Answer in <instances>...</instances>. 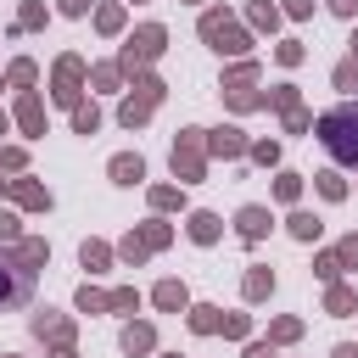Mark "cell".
Returning a JSON list of instances; mask_svg holds the SVG:
<instances>
[{"label": "cell", "mask_w": 358, "mask_h": 358, "mask_svg": "<svg viewBox=\"0 0 358 358\" xmlns=\"http://www.w3.org/2000/svg\"><path fill=\"white\" fill-rule=\"evenodd\" d=\"M319 140L336 162H358V106H336L319 117Z\"/></svg>", "instance_id": "6da1fadb"}, {"label": "cell", "mask_w": 358, "mask_h": 358, "mask_svg": "<svg viewBox=\"0 0 358 358\" xmlns=\"http://www.w3.org/2000/svg\"><path fill=\"white\" fill-rule=\"evenodd\" d=\"M162 39H168V34H162V22H145V28L129 39V50H123V62H117V67H123V73H134V67L157 62V56H162Z\"/></svg>", "instance_id": "7a4b0ae2"}, {"label": "cell", "mask_w": 358, "mask_h": 358, "mask_svg": "<svg viewBox=\"0 0 358 358\" xmlns=\"http://www.w3.org/2000/svg\"><path fill=\"white\" fill-rule=\"evenodd\" d=\"M173 173H179V179H201V173H207L201 129H185V134H179V145H173Z\"/></svg>", "instance_id": "3957f363"}, {"label": "cell", "mask_w": 358, "mask_h": 358, "mask_svg": "<svg viewBox=\"0 0 358 358\" xmlns=\"http://www.w3.org/2000/svg\"><path fill=\"white\" fill-rule=\"evenodd\" d=\"M201 39H207L213 50H229V56L246 50V34H241L235 17H224V11H207V17H201Z\"/></svg>", "instance_id": "277c9868"}, {"label": "cell", "mask_w": 358, "mask_h": 358, "mask_svg": "<svg viewBox=\"0 0 358 358\" xmlns=\"http://www.w3.org/2000/svg\"><path fill=\"white\" fill-rule=\"evenodd\" d=\"M134 90H140V95H129V101H123V112H117V117H123L129 129H140V123L151 117V106L162 101V84H157V78H140Z\"/></svg>", "instance_id": "5b68a950"}, {"label": "cell", "mask_w": 358, "mask_h": 358, "mask_svg": "<svg viewBox=\"0 0 358 358\" xmlns=\"http://www.w3.org/2000/svg\"><path fill=\"white\" fill-rule=\"evenodd\" d=\"M157 246H168V224H145V229H134V235H129L117 252H123L129 263H140V257H151Z\"/></svg>", "instance_id": "8992f818"}, {"label": "cell", "mask_w": 358, "mask_h": 358, "mask_svg": "<svg viewBox=\"0 0 358 358\" xmlns=\"http://www.w3.org/2000/svg\"><path fill=\"white\" fill-rule=\"evenodd\" d=\"M78 84H84V62L78 56H62L56 62V101L62 106H78Z\"/></svg>", "instance_id": "52a82bcc"}, {"label": "cell", "mask_w": 358, "mask_h": 358, "mask_svg": "<svg viewBox=\"0 0 358 358\" xmlns=\"http://www.w3.org/2000/svg\"><path fill=\"white\" fill-rule=\"evenodd\" d=\"M34 336H50L56 347H73V324H67V319H56L50 308H45V313L34 319Z\"/></svg>", "instance_id": "ba28073f"}, {"label": "cell", "mask_w": 358, "mask_h": 358, "mask_svg": "<svg viewBox=\"0 0 358 358\" xmlns=\"http://www.w3.org/2000/svg\"><path fill=\"white\" fill-rule=\"evenodd\" d=\"M28 280H34L28 268H6L0 263V302H22L28 296Z\"/></svg>", "instance_id": "9c48e42d"}, {"label": "cell", "mask_w": 358, "mask_h": 358, "mask_svg": "<svg viewBox=\"0 0 358 358\" xmlns=\"http://www.w3.org/2000/svg\"><path fill=\"white\" fill-rule=\"evenodd\" d=\"M17 123H22L28 134H45V106H39V95H22V101H17Z\"/></svg>", "instance_id": "30bf717a"}, {"label": "cell", "mask_w": 358, "mask_h": 358, "mask_svg": "<svg viewBox=\"0 0 358 358\" xmlns=\"http://www.w3.org/2000/svg\"><path fill=\"white\" fill-rule=\"evenodd\" d=\"M235 224H241V241H263V235H268V213H263V207H241Z\"/></svg>", "instance_id": "8fae6325"}, {"label": "cell", "mask_w": 358, "mask_h": 358, "mask_svg": "<svg viewBox=\"0 0 358 358\" xmlns=\"http://www.w3.org/2000/svg\"><path fill=\"white\" fill-rule=\"evenodd\" d=\"M112 179H117V185H140V179H145V162L123 151V157H112Z\"/></svg>", "instance_id": "7c38bea8"}, {"label": "cell", "mask_w": 358, "mask_h": 358, "mask_svg": "<svg viewBox=\"0 0 358 358\" xmlns=\"http://www.w3.org/2000/svg\"><path fill=\"white\" fill-rule=\"evenodd\" d=\"M11 196H17L22 207H50V190L34 185V179H11Z\"/></svg>", "instance_id": "4fadbf2b"}, {"label": "cell", "mask_w": 358, "mask_h": 358, "mask_svg": "<svg viewBox=\"0 0 358 358\" xmlns=\"http://www.w3.org/2000/svg\"><path fill=\"white\" fill-rule=\"evenodd\" d=\"M151 296H157V308H162V313H179V308H185V302H190V296H185V285H179V280H162V285H157V291H151Z\"/></svg>", "instance_id": "5bb4252c"}, {"label": "cell", "mask_w": 358, "mask_h": 358, "mask_svg": "<svg viewBox=\"0 0 358 358\" xmlns=\"http://www.w3.org/2000/svg\"><path fill=\"white\" fill-rule=\"evenodd\" d=\"M207 151H218V157H241L246 140H241V129H218V134L207 140Z\"/></svg>", "instance_id": "9a60e30c"}, {"label": "cell", "mask_w": 358, "mask_h": 358, "mask_svg": "<svg viewBox=\"0 0 358 358\" xmlns=\"http://www.w3.org/2000/svg\"><path fill=\"white\" fill-rule=\"evenodd\" d=\"M45 257H50V246H45V241H17V268H28V274H34Z\"/></svg>", "instance_id": "2e32d148"}, {"label": "cell", "mask_w": 358, "mask_h": 358, "mask_svg": "<svg viewBox=\"0 0 358 358\" xmlns=\"http://www.w3.org/2000/svg\"><path fill=\"white\" fill-rule=\"evenodd\" d=\"M151 347H157V330L151 324H129L123 330V352H151Z\"/></svg>", "instance_id": "e0dca14e"}, {"label": "cell", "mask_w": 358, "mask_h": 358, "mask_svg": "<svg viewBox=\"0 0 358 358\" xmlns=\"http://www.w3.org/2000/svg\"><path fill=\"white\" fill-rule=\"evenodd\" d=\"M190 241L213 246V241H218V218H213V213H190Z\"/></svg>", "instance_id": "ac0fdd59"}, {"label": "cell", "mask_w": 358, "mask_h": 358, "mask_svg": "<svg viewBox=\"0 0 358 358\" xmlns=\"http://www.w3.org/2000/svg\"><path fill=\"white\" fill-rule=\"evenodd\" d=\"M218 324H224V313H218V308H207V302H201V308H190V330H196V336H213Z\"/></svg>", "instance_id": "d6986e66"}, {"label": "cell", "mask_w": 358, "mask_h": 358, "mask_svg": "<svg viewBox=\"0 0 358 358\" xmlns=\"http://www.w3.org/2000/svg\"><path fill=\"white\" fill-rule=\"evenodd\" d=\"M268 291H274V274H268V268H252V274H246V302H263Z\"/></svg>", "instance_id": "ffe728a7"}, {"label": "cell", "mask_w": 358, "mask_h": 358, "mask_svg": "<svg viewBox=\"0 0 358 358\" xmlns=\"http://www.w3.org/2000/svg\"><path fill=\"white\" fill-rule=\"evenodd\" d=\"M78 308H84V313H106V308H112V291H95V285H84V291H78Z\"/></svg>", "instance_id": "44dd1931"}, {"label": "cell", "mask_w": 358, "mask_h": 358, "mask_svg": "<svg viewBox=\"0 0 358 358\" xmlns=\"http://www.w3.org/2000/svg\"><path fill=\"white\" fill-rule=\"evenodd\" d=\"M78 257H84V268H106V263H112V246H101V241H84V252H78Z\"/></svg>", "instance_id": "7402d4cb"}, {"label": "cell", "mask_w": 358, "mask_h": 358, "mask_svg": "<svg viewBox=\"0 0 358 358\" xmlns=\"http://www.w3.org/2000/svg\"><path fill=\"white\" fill-rule=\"evenodd\" d=\"M73 129H78V134H95V129H101V112H95V106H73Z\"/></svg>", "instance_id": "603a6c76"}, {"label": "cell", "mask_w": 358, "mask_h": 358, "mask_svg": "<svg viewBox=\"0 0 358 358\" xmlns=\"http://www.w3.org/2000/svg\"><path fill=\"white\" fill-rule=\"evenodd\" d=\"M313 179H319V196H330V201L347 196V179H341V173H313Z\"/></svg>", "instance_id": "cb8c5ba5"}, {"label": "cell", "mask_w": 358, "mask_h": 358, "mask_svg": "<svg viewBox=\"0 0 358 358\" xmlns=\"http://www.w3.org/2000/svg\"><path fill=\"white\" fill-rule=\"evenodd\" d=\"M291 235H296V241H313V235H319V218H313V213H291Z\"/></svg>", "instance_id": "d4e9b609"}, {"label": "cell", "mask_w": 358, "mask_h": 358, "mask_svg": "<svg viewBox=\"0 0 358 358\" xmlns=\"http://www.w3.org/2000/svg\"><path fill=\"white\" fill-rule=\"evenodd\" d=\"M336 90L341 95H358V62H341L336 67Z\"/></svg>", "instance_id": "484cf974"}, {"label": "cell", "mask_w": 358, "mask_h": 358, "mask_svg": "<svg viewBox=\"0 0 358 358\" xmlns=\"http://www.w3.org/2000/svg\"><path fill=\"white\" fill-rule=\"evenodd\" d=\"M95 28H101V34H117V28H123V11H117V6H101V11H95Z\"/></svg>", "instance_id": "4316f807"}, {"label": "cell", "mask_w": 358, "mask_h": 358, "mask_svg": "<svg viewBox=\"0 0 358 358\" xmlns=\"http://www.w3.org/2000/svg\"><path fill=\"white\" fill-rule=\"evenodd\" d=\"M313 268H319V280H330V285H336V274H341V257H336V252H319V257H313Z\"/></svg>", "instance_id": "83f0119b"}, {"label": "cell", "mask_w": 358, "mask_h": 358, "mask_svg": "<svg viewBox=\"0 0 358 358\" xmlns=\"http://www.w3.org/2000/svg\"><path fill=\"white\" fill-rule=\"evenodd\" d=\"M324 308H330V313H352V291H347V285H330Z\"/></svg>", "instance_id": "f1b7e54d"}, {"label": "cell", "mask_w": 358, "mask_h": 358, "mask_svg": "<svg viewBox=\"0 0 358 358\" xmlns=\"http://www.w3.org/2000/svg\"><path fill=\"white\" fill-rule=\"evenodd\" d=\"M296 190H302L296 173H280V179H274V196H280V201H296Z\"/></svg>", "instance_id": "f546056e"}, {"label": "cell", "mask_w": 358, "mask_h": 358, "mask_svg": "<svg viewBox=\"0 0 358 358\" xmlns=\"http://www.w3.org/2000/svg\"><path fill=\"white\" fill-rule=\"evenodd\" d=\"M151 207H157V213L179 207V190H173V185H157V190H151Z\"/></svg>", "instance_id": "4dcf8cb0"}, {"label": "cell", "mask_w": 358, "mask_h": 358, "mask_svg": "<svg viewBox=\"0 0 358 358\" xmlns=\"http://www.w3.org/2000/svg\"><path fill=\"white\" fill-rule=\"evenodd\" d=\"M252 22H257V28H274V22H280V11H274L268 0H257V6H252Z\"/></svg>", "instance_id": "1f68e13d"}, {"label": "cell", "mask_w": 358, "mask_h": 358, "mask_svg": "<svg viewBox=\"0 0 358 358\" xmlns=\"http://www.w3.org/2000/svg\"><path fill=\"white\" fill-rule=\"evenodd\" d=\"M252 78H257V67H252V62H241V67H235V73H229V84H224V90H246V84H252Z\"/></svg>", "instance_id": "d6a6232c"}, {"label": "cell", "mask_w": 358, "mask_h": 358, "mask_svg": "<svg viewBox=\"0 0 358 358\" xmlns=\"http://www.w3.org/2000/svg\"><path fill=\"white\" fill-rule=\"evenodd\" d=\"M268 101H274L280 112H291V106H296V84H280V90H268Z\"/></svg>", "instance_id": "836d02e7"}, {"label": "cell", "mask_w": 358, "mask_h": 358, "mask_svg": "<svg viewBox=\"0 0 358 358\" xmlns=\"http://www.w3.org/2000/svg\"><path fill=\"white\" fill-rule=\"evenodd\" d=\"M246 151H252L263 168H268V162H280V145H274V140H257V145H246Z\"/></svg>", "instance_id": "e575fe53"}, {"label": "cell", "mask_w": 358, "mask_h": 358, "mask_svg": "<svg viewBox=\"0 0 358 358\" xmlns=\"http://www.w3.org/2000/svg\"><path fill=\"white\" fill-rule=\"evenodd\" d=\"M268 336H274V341H296V336H302V324H296V319H274V330H268Z\"/></svg>", "instance_id": "d590c367"}, {"label": "cell", "mask_w": 358, "mask_h": 358, "mask_svg": "<svg viewBox=\"0 0 358 358\" xmlns=\"http://www.w3.org/2000/svg\"><path fill=\"white\" fill-rule=\"evenodd\" d=\"M274 56H280V62H285V67H296V62H302V45H296V39H285V45H280V50H274Z\"/></svg>", "instance_id": "8d00e7d4"}, {"label": "cell", "mask_w": 358, "mask_h": 358, "mask_svg": "<svg viewBox=\"0 0 358 358\" xmlns=\"http://www.w3.org/2000/svg\"><path fill=\"white\" fill-rule=\"evenodd\" d=\"M6 78H11V84H34V62H11Z\"/></svg>", "instance_id": "74e56055"}, {"label": "cell", "mask_w": 358, "mask_h": 358, "mask_svg": "<svg viewBox=\"0 0 358 358\" xmlns=\"http://www.w3.org/2000/svg\"><path fill=\"white\" fill-rule=\"evenodd\" d=\"M308 123H313V117H308V112H302V106H291V112H285V129H291V134H302V129H308Z\"/></svg>", "instance_id": "f35d334b"}, {"label": "cell", "mask_w": 358, "mask_h": 358, "mask_svg": "<svg viewBox=\"0 0 358 358\" xmlns=\"http://www.w3.org/2000/svg\"><path fill=\"white\" fill-rule=\"evenodd\" d=\"M218 330H224V336H246V330H252V324H246V313H229V319H224V324H218Z\"/></svg>", "instance_id": "ab89813d"}, {"label": "cell", "mask_w": 358, "mask_h": 358, "mask_svg": "<svg viewBox=\"0 0 358 358\" xmlns=\"http://www.w3.org/2000/svg\"><path fill=\"white\" fill-rule=\"evenodd\" d=\"M0 241H11V246L22 241V229H17V218H11V213H0Z\"/></svg>", "instance_id": "60d3db41"}, {"label": "cell", "mask_w": 358, "mask_h": 358, "mask_svg": "<svg viewBox=\"0 0 358 358\" xmlns=\"http://www.w3.org/2000/svg\"><path fill=\"white\" fill-rule=\"evenodd\" d=\"M336 257H341V263H352V268H358V235H347V241H341V246H336Z\"/></svg>", "instance_id": "b9f144b4"}, {"label": "cell", "mask_w": 358, "mask_h": 358, "mask_svg": "<svg viewBox=\"0 0 358 358\" xmlns=\"http://www.w3.org/2000/svg\"><path fill=\"white\" fill-rule=\"evenodd\" d=\"M112 308H117V313H129V308H140V296H134V291H112Z\"/></svg>", "instance_id": "7bdbcfd3"}, {"label": "cell", "mask_w": 358, "mask_h": 358, "mask_svg": "<svg viewBox=\"0 0 358 358\" xmlns=\"http://www.w3.org/2000/svg\"><path fill=\"white\" fill-rule=\"evenodd\" d=\"M117 73H123V67H95V84H101V90H112V84H117Z\"/></svg>", "instance_id": "ee69618b"}, {"label": "cell", "mask_w": 358, "mask_h": 358, "mask_svg": "<svg viewBox=\"0 0 358 358\" xmlns=\"http://www.w3.org/2000/svg\"><path fill=\"white\" fill-rule=\"evenodd\" d=\"M313 11V0H285V17H308Z\"/></svg>", "instance_id": "f6af8a7d"}, {"label": "cell", "mask_w": 358, "mask_h": 358, "mask_svg": "<svg viewBox=\"0 0 358 358\" xmlns=\"http://www.w3.org/2000/svg\"><path fill=\"white\" fill-rule=\"evenodd\" d=\"M246 358H274V347H268V341H252V347H246Z\"/></svg>", "instance_id": "bcb514c9"}, {"label": "cell", "mask_w": 358, "mask_h": 358, "mask_svg": "<svg viewBox=\"0 0 358 358\" xmlns=\"http://www.w3.org/2000/svg\"><path fill=\"white\" fill-rule=\"evenodd\" d=\"M330 11H336V17H352V11H358V0H330Z\"/></svg>", "instance_id": "7dc6e473"}, {"label": "cell", "mask_w": 358, "mask_h": 358, "mask_svg": "<svg viewBox=\"0 0 358 358\" xmlns=\"http://www.w3.org/2000/svg\"><path fill=\"white\" fill-rule=\"evenodd\" d=\"M84 6H90V0H62V11H67V17H78Z\"/></svg>", "instance_id": "c3c4849f"}, {"label": "cell", "mask_w": 358, "mask_h": 358, "mask_svg": "<svg viewBox=\"0 0 358 358\" xmlns=\"http://www.w3.org/2000/svg\"><path fill=\"white\" fill-rule=\"evenodd\" d=\"M50 358H78V352H73V347H56V352H50Z\"/></svg>", "instance_id": "681fc988"}, {"label": "cell", "mask_w": 358, "mask_h": 358, "mask_svg": "<svg viewBox=\"0 0 358 358\" xmlns=\"http://www.w3.org/2000/svg\"><path fill=\"white\" fill-rule=\"evenodd\" d=\"M336 358H358V347H336Z\"/></svg>", "instance_id": "f907efd6"}, {"label": "cell", "mask_w": 358, "mask_h": 358, "mask_svg": "<svg viewBox=\"0 0 358 358\" xmlns=\"http://www.w3.org/2000/svg\"><path fill=\"white\" fill-rule=\"evenodd\" d=\"M352 62H358V34H352Z\"/></svg>", "instance_id": "816d5d0a"}, {"label": "cell", "mask_w": 358, "mask_h": 358, "mask_svg": "<svg viewBox=\"0 0 358 358\" xmlns=\"http://www.w3.org/2000/svg\"><path fill=\"white\" fill-rule=\"evenodd\" d=\"M0 134H6V112H0Z\"/></svg>", "instance_id": "f5cc1de1"}, {"label": "cell", "mask_w": 358, "mask_h": 358, "mask_svg": "<svg viewBox=\"0 0 358 358\" xmlns=\"http://www.w3.org/2000/svg\"><path fill=\"white\" fill-rule=\"evenodd\" d=\"M6 185H11V179H0V190H6Z\"/></svg>", "instance_id": "db71d44e"}, {"label": "cell", "mask_w": 358, "mask_h": 358, "mask_svg": "<svg viewBox=\"0 0 358 358\" xmlns=\"http://www.w3.org/2000/svg\"><path fill=\"white\" fill-rule=\"evenodd\" d=\"M168 358H179V352H168Z\"/></svg>", "instance_id": "11a10c76"}]
</instances>
